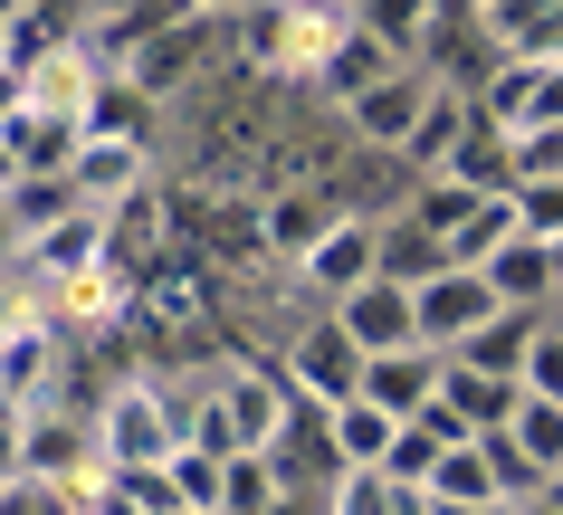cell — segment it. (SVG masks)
I'll return each instance as SVG.
<instances>
[{
    "instance_id": "cell-1",
    "label": "cell",
    "mask_w": 563,
    "mask_h": 515,
    "mask_svg": "<svg viewBox=\"0 0 563 515\" xmlns=\"http://www.w3.org/2000/svg\"><path fill=\"white\" fill-rule=\"evenodd\" d=\"M181 421H191V439H201L210 458H277L297 401H287L277 363H220L201 401H181Z\"/></svg>"
},
{
    "instance_id": "cell-2",
    "label": "cell",
    "mask_w": 563,
    "mask_h": 515,
    "mask_svg": "<svg viewBox=\"0 0 563 515\" xmlns=\"http://www.w3.org/2000/svg\"><path fill=\"white\" fill-rule=\"evenodd\" d=\"M191 439V421H181V401L163 392V382H124L115 401H106V421H96V458L115 468V478H144V468H173V449Z\"/></svg>"
},
{
    "instance_id": "cell-3",
    "label": "cell",
    "mask_w": 563,
    "mask_h": 515,
    "mask_svg": "<svg viewBox=\"0 0 563 515\" xmlns=\"http://www.w3.org/2000/svg\"><path fill=\"white\" fill-rule=\"evenodd\" d=\"M344 30H354V10H334V0H267V10H249V67H267V77H316Z\"/></svg>"
},
{
    "instance_id": "cell-4",
    "label": "cell",
    "mask_w": 563,
    "mask_h": 515,
    "mask_svg": "<svg viewBox=\"0 0 563 515\" xmlns=\"http://www.w3.org/2000/svg\"><path fill=\"white\" fill-rule=\"evenodd\" d=\"M277 382H287V401H316V411H334V401L363 392V354L344 344V325L334 315H306L287 344H277Z\"/></svg>"
},
{
    "instance_id": "cell-5",
    "label": "cell",
    "mask_w": 563,
    "mask_h": 515,
    "mask_svg": "<svg viewBox=\"0 0 563 515\" xmlns=\"http://www.w3.org/2000/svg\"><path fill=\"white\" fill-rule=\"evenodd\" d=\"M363 277H383V220H373V211H344L325 239L287 268V287H297L306 305H344Z\"/></svg>"
},
{
    "instance_id": "cell-6",
    "label": "cell",
    "mask_w": 563,
    "mask_h": 515,
    "mask_svg": "<svg viewBox=\"0 0 563 515\" xmlns=\"http://www.w3.org/2000/svg\"><path fill=\"white\" fill-rule=\"evenodd\" d=\"M449 87V67H430V58H401L383 77V87H363L354 105H344V134H354L363 153H401L411 144V124L430 115V96Z\"/></svg>"
},
{
    "instance_id": "cell-7",
    "label": "cell",
    "mask_w": 563,
    "mask_h": 515,
    "mask_svg": "<svg viewBox=\"0 0 563 515\" xmlns=\"http://www.w3.org/2000/svg\"><path fill=\"white\" fill-rule=\"evenodd\" d=\"M344 211H354V201H344V182H316V172H306V182L258 191V248H267V268H297V258L325 239Z\"/></svg>"
},
{
    "instance_id": "cell-8",
    "label": "cell",
    "mask_w": 563,
    "mask_h": 515,
    "mask_svg": "<svg viewBox=\"0 0 563 515\" xmlns=\"http://www.w3.org/2000/svg\"><path fill=\"white\" fill-rule=\"evenodd\" d=\"M411 305H420V344H430V354H459V344H477V334L506 315L497 287H487V268H430L411 287Z\"/></svg>"
},
{
    "instance_id": "cell-9",
    "label": "cell",
    "mask_w": 563,
    "mask_h": 515,
    "mask_svg": "<svg viewBox=\"0 0 563 515\" xmlns=\"http://www.w3.org/2000/svg\"><path fill=\"white\" fill-rule=\"evenodd\" d=\"M334 325H344V344H354L363 363L373 354H401V344H420V305H411V277H363L344 305H325Z\"/></svg>"
},
{
    "instance_id": "cell-10",
    "label": "cell",
    "mask_w": 563,
    "mask_h": 515,
    "mask_svg": "<svg viewBox=\"0 0 563 515\" xmlns=\"http://www.w3.org/2000/svg\"><path fill=\"white\" fill-rule=\"evenodd\" d=\"M153 182V144L144 134H77V153H67V191L87 201V211H115L124 191Z\"/></svg>"
},
{
    "instance_id": "cell-11",
    "label": "cell",
    "mask_w": 563,
    "mask_h": 515,
    "mask_svg": "<svg viewBox=\"0 0 563 515\" xmlns=\"http://www.w3.org/2000/svg\"><path fill=\"white\" fill-rule=\"evenodd\" d=\"M468 134H477V87H459V77H449V87L430 96V115L411 124V144L391 153V163H401L411 182H440L449 163H459V144H468Z\"/></svg>"
},
{
    "instance_id": "cell-12",
    "label": "cell",
    "mask_w": 563,
    "mask_h": 515,
    "mask_svg": "<svg viewBox=\"0 0 563 515\" xmlns=\"http://www.w3.org/2000/svg\"><path fill=\"white\" fill-rule=\"evenodd\" d=\"M440 372H449V354H430V344L373 354V363H363V401H373V411H391V421H420V411L440 401Z\"/></svg>"
},
{
    "instance_id": "cell-13",
    "label": "cell",
    "mask_w": 563,
    "mask_h": 515,
    "mask_svg": "<svg viewBox=\"0 0 563 515\" xmlns=\"http://www.w3.org/2000/svg\"><path fill=\"white\" fill-rule=\"evenodd\" d=\"M487 287H497L506 315H563L554 305V258H544V239H526V229L487 258Z\"/></svg>"
},
{
    "instance_id": "cell-14",
    "label": "cell",
    "mask_w": 563,
    "mask_h": 515,
    "mask_svg": "<svg viewBox=\"0 0 563 515\" xmlns=\"http://www.w3.org/2000/svg\"><path fill=\"white\" fill-rule=\"evenodd\" d=\"M391 429H401V421H391V411H373V401H334V411H325V458H334V468H383V458H391Z\"/></svg>"
},
{
    "instance_id": "cell-15",
    "label": "cell",
    "mask_w": 563,
    "mask_h": 515,
    "mask_svg": "<svg viewBox=\"0 0 563 515\" xmlns=\"http://www.w3.org/2000/svg\"><path fill=\"white\" fill-rule=\"evenodd\" d=\"M391 67H401V58H391V48H373V38H363V30H344V38H334V58L316 67L306 87H316V96H325V105H334V115H344V105H354L363 87H383Z\"/></svg>"
},
{
    "instance_id": "cell-16",
    "label": "cell",
    "mask_w": 563,
    "mask_h": 515,
    "mask_svg": "<svg viewBox=\"0 0 563 515\" xmlns=\"http://www.w3.org/2000/svg\"><path fill=\"white\" fill-rule=\"evenodd\" d=\"M354 30L373 38V48H391V58H420L430 30H440V0H363Z\"/></svg>"
},
{
    "instance_id": "cell-17",
    "label": "cell",
    "mask_w": 563,
    "mask_h": 515,
    "mask_svg": "<svg viewBox=\"0 0 563 515\" xmlns=\"http://www.w3.org/2000/svg\"><path fill=\"white\" fill-rule=\"evenodd\" d=\"M534 325H544V315H497V325L477 334V344H459L449 363H468V372H497V382H516V392H526V354H534Z\"/></svg>"
},
{
    "instance_id": "cell-18",
    "label": "cell",
    "mask_w": 563,
    "mask_h": 515,
    "mask_svg": "<svg viewBox=\"0 0 563 515\" xmlns=\"http://www.w3.org/2000/svg\"><path fill=\"white\" fill-rule=\"evenodd\" d=\"M38 268L48 277H87V268H106V211H77L58 220V229H38Z\"/></svg>"
},
{
    "instance_id": "cell-19",
    "label": "cell",
    "mask_w": 563,
    "mask_h": 515,
    "mask_svg": "<svg viewBox=\"0 0 563 515\" xmlns=\"http://www.w3.org/2000/svg\"><path fill=\"white\" fill-rule=\"evenodd\" d=\"M420 496H430V506H506L497 496V468H487V449H449L440 468H430V486H420Z\"/></svg>"
},
{
    "instance_id": "cell-20",
    "label": "cell",
    "mask_w": 563,
    "mask_h": 515,
    "mask_svg": "<svg viewBox=\"0 0 563 515\" xmlns=\"http://www.w3.org/2000/svg\"><path fill=\"white\" fill-rule=\"evenodd\" d=\"M163 478H173L181 515H220V506H230V458H210L201 439H181V449H173V468H163Z\"/></svg>"
},
{
    "instance_id": "cell-21",
    "label": "cell",
    "mask_w": 563,
    "mask_h": 515,
    "mask_svg": "<svg viewBox=\"0 0 563 515\" xmlns=\"http://www.w3.org/2000/svg\"><path fill=\"white\" fill-rule=\"evenodd\" d=\"M516 229H526V220H516V191H497V201H477V211H468V229L449 239V268H487V258H497V248L516 239Z\"/></svg>"
},
{
    "instance_id": "cell-22",
    "label": "cell",
    "mask_w": 563,
    "mask_h": 515,
    "mask_svg": "<svg viewBox=\"0 0 563 515\" xmlns=\"http://www.w3.org/2000/svg\"><path fill=\"white\" fill-rule=\"evenodd\" d=\"M506 439H516L544 478H563V401H534L526 392V401H516V421H506Z\"/></svg>"
},
{
    "instance_id": "cell-23",
    "label": "cell",
    "mask_w": 563,
    "mask_h": 515,
    "mask_svg": "<svg viewBox=\"0 0 563 515\" xmlns=\"http://www.w3.org/2000/svg\"><path fill=\"white\" fill-rule=\"evenodd\" d=\"M506 172H516V191H544V182H563V124L506 134Z\"/></svg>"
},
{
    "instance_id": "cell-24",
    "label": "cell",
    "mask_w": 563,
    "mask_h": 515,
    "mask_svg": "<svg viewBox=\"0 0 563 515\" xmlns=\"http://www.w3.org/2000/svg\"><path fill=\"white\" fill-rule=\"evenodd\" d=\"M440 458H449V439H440V429H430V421H401V429H391L383 478H391V486H430V468H440Z\"/></svg>"
},
{
    "instance_id": "cell-25",
    "label": "cell",
    "mask_w": 563,
    "mask_h": 515,
    "mask_svg": "<svg viewBox=\"0 0 563 515\" xmlns=\"http://www.w3.org/2000/svg\"><path fill=\"white\" fill-rule=\"evenodd\" d=\"M391 506H401V486H391L383 468H334L325 515H391Z\"/></svg>"
},
{
    "instance_id": "cell-26",
    "label": "cell",
    "mask_w": 563,
    "mask_h": 515,
    "mask_svg": "<svg viewBox=\"0 0 563 515\" xmlns=\"http://www.w3.org/2000/svg\"><path fill=\"white\" fill-rule=\"evenodd\" d=\"M526 392L534 401H563V315L534 325V354H526Z\"/></svg>"
},
{
    "instance_id": "cell-27",
    "label": "cell",
    "mask_w": 563,
    "mask_h": 515,
    "mask_svg": "<svg viewBox=\"0 0 563 515\" xmlns=\"http://www.w3.org/2000/svg\"><path fill=\"white\" fill-rule=\"evenodd\" d=\"M516 220H526V239H563V182L516 191Z\"/></svg>"
},
{
    "instance_id": "cell-28",
    "label": "cell",
    "mask_w": 563,
    "mask_h": 515,
    "mask_svg": "<svg viewBox=\"0 0 563 515\" xmlns=\"http://www.w3.org/2000/svg\"><path fill=\"white\" fill-rule=\"evenodd\" d=\"M38 372H48V334H10V354H0V382H10V392H30Z\"/></svg>"
},
{
    "instance_id": "cell-29",
    "label": "cell",
    "mask_w": 563,
    "mask_h": 515,
    "mask_svg": "<svg viewBox=\"0 0 563 515\" xmlns=\"http://www.w3.org/2000/svg\"><path fill=\"white\" fill-rule=\"evenodd\" d=\"M534 124H563V58H534V105H526V134Z\"/></svg>"
},
{
    "instance_id": "cell-30",
    "label": "cell",
    "mask_w": 563,
    "mask_h": 515,
    "mask_svg": "<svg viewBox=\"0 0 563 515\" xmlns=\"http://www.w3.org/2000/svg\"><path fill=\"white\" fill-rule=\"evenodd\" d=\"M191 20H230V30H239V20H249V0H191Z\"/></svg>"
},
{
    "instance_id": "cell-31",
    "label": "cell",
    "mask_w": 563,
    "mask_h": 515,
    "mask_svg": "<svg viewBox=\"0 0 563 515\" xmlns=\"http://www.w3.org/2000/svg\"><path fill=\"white\" fill-rule=\"evenodd\" d=\"M391 515H440V506H430V496H420V486H401V506H391Z\"/></svg>"
},
{
    "instance_id": "cell-32",
    "label": "cell",
    "mask_w": 563,
    "mask_h": 515,
    "mask_svg": "<svg viewBox=\"0 0 563 515\" xmlns=\"http://www.w3.org/2000/svg\"><path fill=\"white\" fill-rule=\"evenodd\" d=\"M440 515H526V506H440Z\"/></svg>"
},
{
    "instance_id": "cell-33",
    "label": "cell",
    "mask_w": 563,
    "mask_h": 515,
    "mask_svg": "<svg viewBox=\"0 0 563 515\" xmlns=\"http://www.w3.org/2000/svg\"><path fill=\"white\" fill-rule=\"evenodd\" d=\"M96 10H115V20H124V10H134V0H96Z\"/></svg>"
},
{
    "instance_id": "cell-34",
    "label": "cell",
    "mask_w": 563,
    "mask_h": 515,
    "mask_svg": "<svg viewBox=\"0 0 563 515\" xmlns=\"http://www.w3.org/2000/svg\"><path fill=\"white\" fill-rule=\"evenodd\" d=\"M334 10H363V0H334Z\"/></svg>"
},
{
    "instance_id": "cell-35",
    "label": "cell",
    "mask_w": 563,
    "mask_h": 515,
    "mask_svg": "<svg viewBox=\"0 0 563 515\" xmlns=\"http://www.w3.org/2000/svg\"><path fill=\"white\" fill-rule=\"evenodd\" d=\"M477 10H497V0H477Z\"/></svg>"
}]
</instances>
